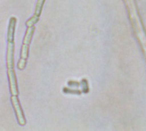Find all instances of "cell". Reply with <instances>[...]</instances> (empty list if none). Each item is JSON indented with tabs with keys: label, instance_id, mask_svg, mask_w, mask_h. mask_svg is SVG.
Instances as JSON below:
<instances>
[{
	"label": "cell",
	"instance_id": "1",
	"mask_svg": "<svg viewBox=\"0 0 146 131\" xmlns=\"http://www.w3.org/2000/svg\"><path fill=\"white\" fill-rule=\"evenodd\" d=\"M34 29L35 28L33 27H29V28H28V30L26 32V35H25V38L23 40V49H22V58L20 59V61L18 63V68L20 70H23L25 68L26 58L29 54V43H30V40L32 38Z\"/></svg>",
	"mask_w": 146,
	"mask_h": 131
},
{
	"label": "cell",
	"instance_id": "2",
	"mask_svg": "<svg viewBox=\"0 0 146 131\" xmlns=\"http://www.w3.org/2000/svg\"><path fill=\"white\" fill-rule=\"evenodd\" d=\"M12 103H13V105H14V108L16 110V112H17V119H18V122L21 125H24L25 124V119H24V116H23V111H22V108L19 105V101L17 98V95H13L12 98Z\"/></svg>",
	"mask_w": 146,
	"mask_h": 131
},
{
	"label": "cell",
	"instance_id": "3",
	"mask_svg": "<svg viewBox=\"0 0 146 131\" xmlns=\"http://www.w3.org/2000/svg\"><path fill=\"white\" fill-rule=\"evenodd\" d=\"M9 74V79H10V84H11V91L12 95H17V80H16V75L12 68H9L8 70Z\"/></svg>",
	"mask_w": 146,
	"mask_h": 131
},
{
	"label": "cell",
	"instance_id": "4",
	"mask_svg": "<svg viewBox=\"0 0 146 131\" xmlns=\"http://www.w3.org/2000/svg\"><path fill=\"white\" fill-rule=\"evenodd\" d=\"M13 56H14V44L13 41H9L8 51H7V65L8 68H12L13 66Z\"/></svg>",
	"mask_w": 146,
	"mask_h": 131
},
{
	"label": "cell",
	"instance_id": "5",
	"mask_svg": "<svg viewBox=\"0 0 146 131\" xmlns=\"http://www.w3.org/2000/svg\"><path fill=\"white\" fill-rule=\"evenodd\" d=\"M10 26H9V32H8V40L9 41H13V36L15 34V27H16V18L12 17L10 22Z\"/></svg>",
	"mask_w": 146,
	"mask_h": 131
},
{
	"label": "cell",
	"instance_id": "6",
	"mask_svg": "<svg viewBox=\"0 0 146 131\" xmlns=\"http://www.w3.org/2000/svg\"><path fill=\"white\" fill-rule=\"evenodd\" d=\"M44 1H45V0H38L37 5H36V10H35V15L36 16H39L40 14L41 9H42L43 4H44Z\"/></svg>",
	"mask_w": 146,
	"mask_h": 131
},
{
	"label": "cell",
	"instance_id": "7",
	"mask_svg": "<svg viewBox=\"0 0 146 131\" xmlns=\"http://www.w3.org/2000/svg\"><path fill=\"white\" fill-rule=\"evenodd\" d=\"M38 19H39V16H33L30 20H29L28 22H27V26L28 27H32L35 22H38Z\"/></svg>",
	"mask_w": 146,
	"mask_h": 131
}]
</instances>
